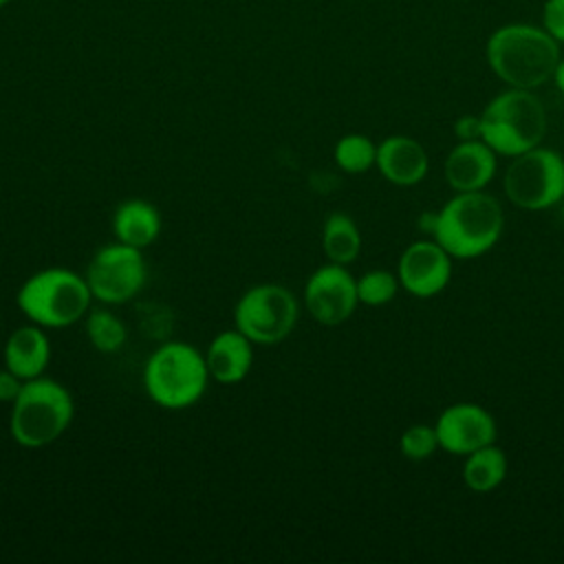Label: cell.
<instances>
[{"mask_svg":"<svg viewBox=\"0 0 564 564\" xmlns=\"http://www.w3.org/2000/svg\"><path fill=\"white\" fill-rule=\"evenodd\" d=\"M7 2H11V0H0V7H4Z\"/></svg>","mask_w":564,"mask_h":564,"instance_id":"28","label":"cell"},{"mask_svg":"<svg viewBox=\"0 0 564 564\" xmlns=\"http://www.w3.org/2000/svg\"><path fill=\"white\" fill-rule=\"evenodd\" d=\"M551 82H553L555 88L564 95V57H560V62H557V66H555V70H553Z\"/></svg>","mask_w":564,"mask_h":564,"instance_id":"27","label":"cell"},{"mask_svg":"<svg viewBox=\"0 0 564 564\" xmlns=\"http://www.w3.org/2000/svg\"><path fill=\"white\" fill-rule=\"evenodd\" d=\"M399 278L386 269H372L366 271L361 278H357V295L359 304L366 306H383L394 300L399 291Z\"/></svg>","mask_w":564,"mask_h":564,"instance_id":"22","label":"cell"},{"mask_svg":"<svg viewBox=\"0 0 564 564\" xmlns=\"http://www.w3.org/2000/svg\"><path fill=\"white\" fill-rule=\"evenodd\" d=\"M502 187L507 198L529 212L553 207L564 198V156L535 145L511 159Z\"/></svg>","mask_w":564,"mask_h":564,"instance_id":"8","label":"cell"},{"mask_svg":"<svg viewBox=\"0 0 564 564\" xmlns=\"http://www.w3.org/2000/svg\"><path fill=\"white\" fill-rule=\"evenodd\" d=\"M205 364L214 381L238 383L249 375L253 366V341L236 326L223 330L209 341L205 350Z\"/></svg>","mask_w":564,"mask_h":564,"instance_id":"15","label":"cell"},{"mask_svg":"<svg viewBox=\"0 0 564 564\" xmlns=\"http://www.w3.org/2000/svg\"><path fill=\"white\" fill-rule=\"evenodd\" d=\"M560 48L542 24L507 22L489 33L485 59L502 84L533 90L553 77L562 57Z\"/></svg>","mask_w":564,"mask_h":564,"instance_id":"2","label":"cell"},{"mask_svg":"<svg viewBox=\"0 0 564 564\" xmlns=\"http://www.w3.org/2000/svg\"><path fill=\"white\" fill-rule=\"evenodd\" d=\"M84 278L93 300L101 304H123L139 295L145 284L148 267L143 249L115 240L90 258Z\"/></svg>","mask_w":564,"mask_h":564,"instance_id":"9","label":"cell"},{"mask_svg":"<svg viewBox=\"0 0 564 564\" xmlns=\"http://www.w3.org/2000/svg\"><path fill=\"white\" fill-rule=\"evenodd\" d=\"M4 366L20 379L29 381L44 375L51 361V341L42 326L24 324L18 326L4 341Z\"/></svg>","mask_w":564,"mask_h":564,"instance_id":"16","label":"cell"},{"mask_svg":"<svg viewBox=\"0 0 564 564\" xmlns=\"http://www.w3.org/2000/svg\"><path fill=\"white\" fill-rule=\"evenodd\" d=\"M209 379L205 352L187 341L159 346L143 366V388L165 410L194 405L205 394Z\"/></svg>","mask_w":564,"mask_h":564,"instance_id":"6","label":"cell"},{"mask_svg":"<svg viewBox=\"0 0 564 564\" xmlns=\"http://www.w3.org/2000/svg\"><path fill=\"white\" fill-rule=\"evenodd\" d=\"M161 214L159 209L143 198H128L115 207L112 214V234L119 242L145 249L161 234Z\"/></svg>","mask_w":564,"mask_h":564,"instance_id":"17","label":"cell"},{"mask_svg":"<svg viewBox=\"0 0 564 564\" xmlns=\"http://www.w3.org/2000/svg\"><path fill=\"white\" fill-rule=\"evenodd\" d=\"M18 308L42 328H66L86 317L93 293L84 275L66 267H46L29 275L15 295Z\"/></svg>","mask_w":564,"mask_h":564,"instance_id":"4","label":"cell"},{"mask_svg":"<svg viewBox=\"0 0 564 564\" xmlns=\"http://www.w3.org/2000/svg\"><path fill=\"white\" fill-rule=\"evenodd\" d=\"M496 152L482 141H458L445 159V178L456 192H478L496 176Z\"/></svg>","mask_w":564,"mask_h":564,"instance_id":"14","label":"cell"},{"mask_svg":"<svg viewBox=\"0 0 564 564\" xmlns=\"http://www.w3.org/2000/svg\"><path fill=\"white\" fill-rule=\"evenodd\" d=\"M357 304V278H352L346 264H322L304 284V306L308 315L324 326L344 324L355 313Z\"/></svg>","mask_w":564,"mask_h":564,"instance_id":"10","label":"cell"},{"mask_svg":"<svg viewBox=\"0 0 564 564\" xmlns=\"http://www.w3.org/2000/svg\"><path fill=\"white\" fill-rule=\"evenodd\" d=\"M322 249L328 262L350 264L361 251V234L357 223L344 214L333 212L322 227Z\"/></svg>","mask_w":564,"mask_h":564,"instance_id":"19","label":"cell"},{"mask_svg":"<svg viewBox=\"0 0 564 564\" xmlns=\"http://www.w3.org/2000/svg\"><path fill=\"white\" fill-rule=\"evenodd\" d=\"M399 449L408 460H425L438 449L436 430L430 425H410L401 438Z\"/></svg>","mask_w":564,"mask_h":564,"instance_id":"23","label":"cell"},{"mask_svg":"<svg viewBox=\"0 0 564 564\" xmlns=\"http://www.w3.org/2000/svg\"><path fill=\"white\" fill-rule=\"evenodd\" d=\"M24 386V379H20L13 370L7 366L0 368V401L2 403H13Z\"/></svg>","mask_w":564,"mask_h":564,"instance_id":"26","label":"cell"},{"mask_svg":"<svg viewBox=\"0 0 564 564\" xmlns=\"http://www.w3.org/2000/svg\"><path fill=\"white\" fill-rule=\"evenodd\" d=\"M480 128L482 141L496 154L513 159L542 143L546 110L533 90L509 86L482 108Z\"/></svg>","mask_w":564,"mask_h":564,"instance_id":"5","label":"cell"},{"mask_svg":"<svg viewBox=\"0 0 564 564\" xmlns=\"http://www.w3.org/2000/svg\"><path fill=\"white\" fill-rule=\"evenodd\" d=\"M375 165L386 181L410 187L425 178L430 170V159L425 148L416 139L405 134H392L377 145Z\"/></svg>","mask_w":564,"mask_h":564,"instance_id":"13","label":"cell"},{"mask_svg":"<svg viewBox=\"0 0 564 564\" xmlns=\"http://www.w3.org/2000/svg\"><path fill=\"white\" fill-rule=\"evenodd\" d=\"M333 156L339 170L348 174H364L377 161V145L366 134L350 132L335 143Z\"/></svg>","mask_w":564,"mask_h":564,"instance_id":"21","label":"cell"},{"mask_svg":"<svg viewBox=\"0 0 564 564\" xmlns=\"http://www.w3.org/2000/svg\"><path fill=\"white\" fill-rule=\"evenodd\" d=\"M454 134L458 141H476L482 139L480 115H463L454 121Z\"/></svg>","mask_w":564,"mask_h":564,"instance_id":"25","label":"cell"},{"mask_svg":"<svg viewBox=\"0 0 564 564\" xmlns=\"http://www.w3.org/2000/svg\"><path fill=\"white\" fill-rule=\"evenodd\" d=\"M397 278L408 293L432 297L441 293L452 278V256L434 238L414 240L399 258Z\"/></svg>","mask_w":564,"mask_h":564,"instance_id":"12","label":"cell"},{"mask_svg":"<svg viewBox=\"0 0 564 564\" xmlns=\"http://www.w3.org/2000/svg\"><path fill=\"white\" fill-rule=\"evenodd\" d=\"M421 231L430 234L452 258H478L496 247L502 236L505 214L491 194L458 192L438 212L419 218Z\"/></svg>","mask_w":564,"mask_h":564,"instance_id":"1","label":"cell"},{"mask_svg":"<svg viewBox=\"0 0 564 564\" xmlns=\"http://www.w3.org/2000/svg\"><path fill=\"white\" fill-rule=\"evenodd\" d=\"M75 414L73 394L51 377L24 381L18 399L11 403L9 430L18 445L40 449L55 443L70 425Z\"/></svg>","mask_w":564,"mask_h":564,"instance_id":"3","label":"cell"},{"mask_svg":"<svg viewBox=\"0 0 564 564\" xmlns=\"http://www.w3.org/2000/svg\"><path fill=\"white\" fill-rule=\"evenodd\" d=\"M463 2H469V0H463Z\"/></svg>","mask_w":564,"mask_h":564,"instance_id":"29","label":"cell"},{"mask_svg":"<svg viewBox=\"0 0 564 564\" xmlns=\"http://www.w3.org/2000/svg\"><path fill=\"white\" fill-rule=\"evenodd\" d=\"M434 430L438 447L458 456H467L474 449L494 443L498 434L496 419L478 403H454L445 408L438 414Z\"/></svg>","mask_w":564,"mask_h":564,"instance_id":"11","label":"cell"},{"mask_svg":"<svg viewBox=\"0 0 564 564\" xmlns=\"http://www.w3.org/2000/svg\"><path fill=\"white\" fill-rule=\"evenodd\" d=\"M507 469H509L507 454L494 443H489L467 454L463 465V480L471 491L487 494L505 480Z\"/></svg>","mask_w":564,"mask_h":564,"instance_id":"18","label":"cell"},{"mask_svg":"<svg viewBox=\"0 0 564 564\" xmlns=\"http://www.w3.org/2000/svg\"><path fill=\"white\" fill-rule=\"evenodd\" d=\"M297 315V297L286 286L262 282L240 295L234 308V324L253 344L271 346L293 333Z\"/></svg>","mask_w":564,"mask_h":564,"instance_id":"7","label":"cell"},{"mask_svg":"<svg viewBox=\"0 0 564 564\" xmlns=\"http://www.w3.org/2000/svg\"><path fill=\"white\" fill-rule=\"evenodd\" d=\"M540 24L562 46L564 44V0H544Z\"/></svg>","mask_w":564,"mask_h":564,"instance_id":"24","label":"cell"},{"mask_svg":"<svg viewBox=\"0 0 564 564\" xmlns=\"http://www.w3.org/2000/svg\"><path fill=\"white\" fill-rule=\"evenodd\" d=\"M86 337L99 352H117L128 337L126 324L108 308L86 313Z\"/></svg>","mask_w":564,"mask_h":564,"instance_id":"20","label":"cell"}]
</instances>
